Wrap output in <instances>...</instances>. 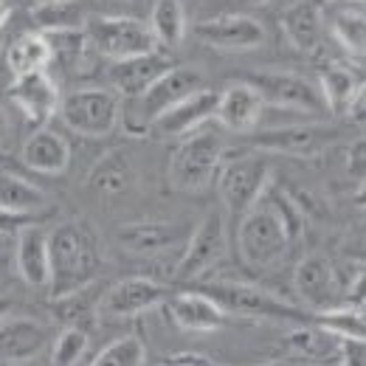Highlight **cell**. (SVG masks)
Listing matches in <instances>:
<instances>
[{
  "label": "cell",
  "instance_id": "36",
  "mask_svg": "<svg viewBox=\"0 0 366 366\" xmlns=\"http://www.w3.org/2000/svg\"><path fill=\"white\" fill-rule=\"evenodd\" d=\"M37 220H40V214H23V212H11V209L0 206V234H11L14 237L23 226L37 223Z\"/></svg>",
  "mask_w": 366,
  "mask_h": 366
},
{
  "label": "cell",
  "instance_id": "33",
  "mask_svg": "<svg viewBox=\"0 0 366 366\" xmlns=\"http://www.w3.org/2000/svg\"><path fill=\"white\" fill-rule=\"evenodd\" d=\"M147 361V347L138 335H122L113 344H107L91 366H144Z\"/></svg>",
  "mask_w": 366,
  "mask_h": 366
},
{
  "label": "cell",
  "instance_id": "29",
  "mask_svg": "<svg viewBox=\"0 0 366 366\" xmlns=\"http://www.w3.org/2000/svg\"><path fill=\"white\" fill-rule=\"evenodd\" d=\"M147 26H149L158 48H178L189 31L183 3L181 0H155Z\"/></svg>",
  "mask_w": 366,
  "mask_h": 366
},
{
  "label": "cell",
  "instance_id": "16",
  "mask_svg": "<svg viewBox=\"0 0 366 366\" xmlns=\"http://www.w3.org/2000/svg\"><path fill=\"white\" fill-rule=\"evenodd\" d=\"M293 287H296L299 299L307 305L310 313H324V310L335 307L338 305V293H341L332 262L327 257H321V254H310L296 265Z\"/></svg>",
  "mask_w": 366,
  "mask_h": 366
},
{
  "label": "cell",
  "instance_id": "25",
  "mask_svg": "<svg viewBox=\"0 0 366 366\" xmlns=\"http://www.w3.org/2000/svg\"><path fill=\"white\" fill-rule=\"evenodd\" d=\"M316 85H319L327 113H332V116H347L350 107L364 96V82L344 65L321 68Z\"/></svg>",
  "mask_w": 366,
  "mask_h": 366
},
{
  "label": "cell",
  "instance_id": "32",
  "mask_svg": "<svg viewBox=\"0 0 366 366\" xmlns=\"http://www.w3.org/2000/svg\"><path fill=\"white\" fill-rule=\"evenodd\" d=\"M330 34H332V40L344 48L350 56L364 59L366 20H364L361 6H358V9H344V11H338V14L332 17V23H330Z\"/></svg>",
  "mask_w": 366,
  "mask_h": 366
},
{
  "label": "cell",
  "instance_id": "1",
  "mask_svg": "<svg viewBox=\"0 0 366 366\" xmlns=\"http://www.w3.org/2000/svg\"><path fill=\"white\" fill-rule=\"evenodd\" d=\"M48 290L54 299L76 293L96 282L99 274V248L88 223L62 220L48 229Z\"/></svg>",
  "mask_w": 366,
  "mask_h": 366
},
{
  "label": "cell",
  "instance_id": "3",
  "mask_svg": "<svg viewBox=\"0 0 366 366\" xmlns=\"http://www.w3.org/2000/svg\"><path fill=\"white\" fill-rule=\"evenodd\" d=\"M206 85V76L192 65H172L167 74H161L152 85H147L141 93L122 102V122L130 136H144L149 127L183 96L194 93Z\"/></svg>",
  "mask_w": 366,
  "mask_h": 366
},
{
  "label": "cell",
  "instance_id": "19",
  "mask_svg": "<svg viewBox=\"0 0 366 366\" xmlns=\"http://www.w3.org/2000/svg\"><path fill=\"white\" fill-rule=\"evenodd\" d=\"M183 239H186V229L181 223H169V220H141V223H124L116 229V242L136 257H155Z\"/></svg>",
  "mask_w": 366,
  "mask_h": 366
},
{
  "label": "cell",
  "instance_id": "2",
  "mask_svg": "<svg viewBox=\"0 0 366 366\" xmlns=\"http://www.w3.org/2000/svg\"><path fill=\"white\" fill-rule=\"evenodd\" d=\"M290 245L293 237L265 194L237 217V251L248 268H274L287 257Z\"/></svg>",
  "mask_w": 366,
  "mask_h": 366
},
{
  "label": "cell",
  "instance_id": "20",
  "mask_svg": "<svg viewBox=\"0 0 366 366\" xmlns=\"http://www.w3.org/2000/svg\"><path fill=\"white\" fill-rule=\"evenodd\" d=\"M48 344V327L29 316H6L0 319V361L6 364H29Z\"/></svg>",
  "mask_w": 366,
  "mask_h": 366
},
{
  "label": "cell",
  "instance_id": "14",
  "mask_svg": "<svg viewBox=\"0 0 366 366\" xmlns=\"http://www.w3.org/2000/svg\"><path fill=\"white\" fill-rule=\"evenodd\" d=\"M9 99L34 127H43L56 116L62 93L48 71H34V74H23L11 79Z\"/></svg>",
  "mask_w": 366,
  "mask_h": 366
},
{
  "label": "cell",
  "instance_id": "35",
  "mask_svg": "<svg viewBox=\"0 0 366 366\" xmlns=\"http://www.w3.org/2000/svg\"><path fill=\"white\" fill-rule=\"evenodd\" d=\"M88 350V332L82 327H65L56 338H54V366H76V361H82Z\"/></svg>",
  "mask_w": 366,
  "mask_h": 366
},
{
  "label": "cell",
  "instance_id": "40",
  "mask_svg": "<svg viewBox=\"0 0 366 366\" xmlns=\"http://www.w3.org/2000/svg\"><path fill=\"white\" fill-rule=\"evenodd\" d=\"M11 310H14V302H11V299H6V296H0V319H6Z\"/></svg>",
  "mask_w": 366,
  "mask_h": 366
},
{
  "label": "cell",
  "instance_id": "18",
  "mask_svg": "<svg viewBox=\"0 0 366 366\" xmlns=\"http://www.w3.org/2000/svg\"><path fill=\"white\" fill-rule=\"evenodd\" d=\"M172 56L161 48L149 51V54H138V56H130V59H119L110 65V88L119 93L122 99H130L141 93L147 85H152L161 74H167L172 68Z\"/></svg>",
  "mask_w": 366,
  "mask_h": 366
},
{
  "label": "cell",
  "instance_id": "34",
  "mask_svg": "<svg viewBox=\"0 0 366 366\" xmlns=\"http://www.w3.org/2000/svg\"><path fill=\"white\" fill-rule=\"evenodd\" d=\"M34 20L40 23V31H46V29H65V26H85V14H82L76 0L40 3L34 9Z\"/></svg>",
  "mask_w": 366,
  "mask_h": 366
},
{
  "label": "cell",
  "instance_id": "8",
  "mask_svg": "<svg viewBox=\"0 0 366 366\" xmlns=\"http://www.w3.org/2000/svg\"><path fill=\"white\" fill-rule=\"evenodd\" d=\"M85 34L104 59L119 62L138 54L155 51L158 43L149 31V26L138 17H110V14H93L85 17Z\"/></svg>",
  "mask_w": 366,
  "mask_h": 366
},
{
  "label": "cell",
  "instance_id": "15",
  "mask_svg": "<svg viewBox=\"0 0 366 366\" xmlns=\"http://www.w3.org/2000/svg\"><path fill=\"white\" fill-rule=\"evenodd\" d=\"M338 136L335 127L327 124H293V127H276L265 130L259 136H251V144L259 152H279V155H296V158H310L330 147Z\"/></svg>",
  "mask_w": 366,
  "mask_h": 366
},
{
  "label": "cell",
  "instance_id": "28",
  "mask_svg": "<svg viewBox=\"0 0 366 366\" xmlns=\"http://www.w3.org/2000/svg\"><path fill=\"white\" fill-rule=\"evenodd\" d=\"M51 46V62L62 65L65 71H79L88 59L91 40L85 34V26H65V29H46L43 31Z\"/></svg>",
  "mask_w": 366,
  "mask_h": 366
},
{
  "label": "cell",
  "instance_id": "27",
  "mask_svg": "<svg viewBox=\"0 0 366 366\" xmlns=\"http://www.w3.org/2000/svg\"><path fill=\"white\" fill-rule=\"evenodd\" d=\"M133 178H136V172H133L130 155H124L122 149H113L93 167L91 189L102 197H119L130 189Z\"/></svg>",
  "mask_w": 366,
  "mask_h": 366
},
{
  "label": "cell",
  "instance_id": "22",
  "mask_svg": "<svg viewBox=\"0 0 366 366\" xmlns=\"http://www.w3.org/2000/svg\"><path fill=\"white\" fill-rule=\"evenodd\" d=\"M282 34L302 54H316L324 43V14L319 0H293L279 17Z\"/></svg>",
  "mask_w": 366,
  "mask_h": 366
},
{
  "label": "cell",
  "instance_id": "21",
  "mask_svg": "<svg viewBox=\"0 0 366 366\" xmlns=\"http://www.w3.org/2000/svg\"><path fill=\"white\" fill-rule=\"evenodd\" d=\"M14 268L29 287H48V229L43 220L29 223L14 234Z\"/></svg>",
  "mask_w": 366,
  "mask_h": 366
},
{
  "label": "cell",
  "instance_id": "5",
  "mask_svg": "<svg viewBox=\"0 0 366 366\" xmlns=\"http://www.w3.org/2000/svg\"><path fill=\"white\" fill-rule=\"evenodd\" d=\"M122 102L113 88H79L59 99L56 116L76 136L104 138L122 122Z\"/></svg>",
  "mask_w": 366,
  "mask_h": 366
},
{
  "label": "cell",
  "instance_id": "24",
  "mask_svg": "<svg viewBox=\"0 0 366 366\" xmlns=\"http://www.w3.org/2000/svg\"><path fill=\"white\" fill-rule=\"evenodd\" d=\"M169 313L172 321L189 330V332H214L220 327H226V310L206 296L203 290H186V293H175L169 296Z\"/></svg>",
  "mask_w": 366,
  "mask_h": 366
},
{
  "label": "cell",
  "instance_id": "31",
  "mask_svg": "<svg viewBox=\"0 0 366 366\" xmlns=\"http://www.w3.org/2000/svg\"><path fill=\"white\" fill-rule=\"evenodd\" d=\"M310 324L324 330L327 335L332 338H355V341H364L366 335V324H364V310L361 307H330L324 313H310Z\"/></svg>",
  "mask_w": 366,
  "mask_h": 366
},
{
  "label": "cell",
  "instance_id": "44",
  "mask_svg": "<svg viewBox=\"0 0 366 366\" xmlns=\"http://www.w3.org/2000/svg\"><path fill=\"white\" fill-rule=\"evenodd\" d=\"M116 3H127V0H116Z\"/></svg>",
  "mask_w": 366,
  "mask_h": 366
},
{
  "label": "cell",
  "instance_id": "41",
  "mask_svg": "<svg viewBox=\"0 0 366 366\" xmlns=\"http://www.w3.org/2000/svg\"><path fill=\"white\" fill-rule=\"evenodd\" d=\"M319 3H352V0H319ZM355 3H361V0H355Z\"/></svg>",
  "mask_w": 366,
  "mask_h": 366
},
{
  "label": "cell",
  "instance_id": "43",
  "mask_svg": "<svg viewBox=\"0 0 366 366\" xmlns=\"http://www.w3.org/2000/svg\"><path fill=\"white\" fill-rule=\"evenodd\" d=\"M242 3H268V0H242Z\"/></svg>",
  "mask_w": 366,
  "mask_h": 366
},
{
  "label": "cell",
  "instance_id": "9",
  "mask_svg": "<svg viewBox=\"0 0 366 366\" xmlns=\"http://www.w3.org/2000/svg\"><path fill=\"white\" fill-rule=\"evenodd\" d=\"M242 79H248L259 91L265 104L310 113V116H324L327 113L319 85L307 76H299V74H290V71H259V74H248Z\"/></svg>",
  "mask_w": 366,
  "mask_h": 366
},
{
  "label": "cell",
  "instance_id": "6",
  "mask_svg": "<svg viewBox=\"0 0 366 366\" xmlns=\"http://www.w3.org/2000/svg\"><path fill=\"white\" fill-rule=\"evenodd\" d=\"M206 296H212L226 313H242V316H254V319H282V321H302L310 324L307 310L279 299L274 293L257 287V285H245V282H209L200 287Z\"/></svg>",
  "mask_w": 366,
  "mask_h": 366
},
{
  "label": "cell",
  "instance_id": "13",
  "mask_svg": "<svg viewBox=\"0 0 366 366\" xmlns=\"http://www.w3.org/2000/svg\"><path fill=\"white\" fill-rule=\"evenodd\" d=\"M265 102L259 91L248 79H234L226 82L223 91H217V107H214V122L237 136H248L257 130L262 119Z\"/></svg>",
  "mask_w": 366,
  "mask_h": 366
},
{
  "label": "cell",
  "instance_id": "38",
  "mask_svg": "<svg viewBox=\"0 0 366 366\" xmlns=\"http://www.w3.org/2000/svg\"><path fill=\"white\" fill-rule=\"evenodd\" d=\"M9 133H11V122H9V113H6L3 107H0V147L6 144Z\"/></svg>",
  "mask_w": 366,
  "mask_h": 366
},
{
  "label": "cell",
  "instance_id": "11",
  "mask_svg": "<svg viewBox=\"0 0 366 366\" xmlns=\"http://www.w3.org/2000/svg\"><path fill=\"white\" fill-rule=\"evenodd\" d=\"M169 296H172V287H167L149 276H130L102 293L99 313L104 319H136L141 313H149V310L167 305Z\"/></svg>",
  "mask_w": 366,
  "mask_h": 366
},
{
  "label": "cell",
  "instance_id": "42",
  "mask_svg": "<svg viewBox=\"0 0 366 366\" xmlns=\"http://www.w3.org/2000/svg\"><path fill=\"white\" fill-rule=\"evenodd\" d=\"M40 3H65V0H37V6H40Z\"/></svg>",
  "mask_w": 366,
  "mask_h": 366
},
{
  "label": "cell",
  "instance_id": "7",
  "mask_svg": "<svg viewBox=\"0 0 366 366\" xmlns=\"http://www.w3.org/2000/svg\"><path fill=\"white\" fill-rule=\"evenodd\" d=\"M268 181H271V164L262 152H245L239 158L223 155V164L217 169L220 200L226 203V209L234 217L245 214L259 200Z\"/></svg>",
  "mask_w": 366,
  "mask_h": 366
},
{
  "label": "cell",
  "instance_id": "39",
  "mask_svg": "<svg viewBox=\"0 0 366 366\" xmlns=\"http://www.w3.org/2000/svg\"><path fill=\"white\" fill-rule=\"evenodd\" d=\"M11 20V3L9 0H0V29Z\"/></svg>",
  "mask_w": 366,
  "mask_h": 366
},
{
  "label": "cell",
  "instance_id": "17",
  "mask_svg": "<svg viewBox=\"0 0 366 366\" xmlns=\"http://www.w3.org/2000/svg\"><path fill=\"white\" fill-rule=\"evenodd\" d=\"M214 107H217V91L212 88H197L194 93L183 96L181 102H175L152 127L149 133L158 138H183L192 130L203 127L206 122L214 119Z\"/></svg>",
  "mask_w": 366,
  "mask_h": 366
},
{
  "label": "cell",
  "instance_id": "10",
  "mask_svg": "<svg viewBox=\"0 0 366 366\" xmlns=\"http://www.w3.org/2000/svg\"><path fill=\"white\" fill-rule=\"evenodd\" d=\"M194 40L206 48L229 51V54L257 51L265 43V26L251 14L226 11V14H214L194 23Z\"/></svg>",
  "mask_w": 366,
  "mask_h": 366
},
{
  "label": "cell",
  "instance_id": "23",
  "mask_svg": "<svg viewBox=\"0 0 366 366\" xmlns=\"http://www.w3.org/2000/svg\"><path fill=\"white\" fill-rule=\"evenodd\" d=\"M20 158L29 169L40 175H62L71 164V144L65 141V136L43 124V127H34L31 136L23 141Z\"/></svg>",
  "mask_w": 366,
  "mask_h": 366
},
{
  "label": "cell",
  "instance_id": "12",
  "mask_svg": "<svg viewBox=\"0 0 366 366\" xmlns=\"http://www.w3.org/2000/svg\"><path fill=\"white\" fill-rule=\"evenodd\" d=\"M223 257H226V220H223L220 212H209L197 223V229L189 234L175 276L183 279V282L200 279L209 268H214Z\"/></svg>",
  "mask_w": 366,
  "mask_h": 366
},
{
  "label": "cell",
  "instance_id": "30",
  "mask_svg": "<svg viewBox=\"0 0 366 366\" xmlns=\"http://www.w3.org/2000/svg\"><path fill=\"white\" fill-rule=\"evenodd\" d=\"M0 206L23 214H40L43 209H48V194L40 186L0 167Z\"/></svg>",
  "mask_w": 366,
  "mask_h": 366
},
{
  "label": "cell",
  "instance_id": "4",
  "mask_svg": "<svg viewBox=\"0 0 366 366\" xmlns=\"http://www.w3.org/2000/svg\"><path fill=\"white\" fill-rule=\"evenodd\" d=\"M226 147L223 138L214 130L197 127L189 136L181 138L178 149L169 161V183L178 192H203L217 178V169L223 164Z\"/></svg>",
  "mask_w": 366,
  "mask_h": 366
},
{
  "label": "cell",
  "instance_id": "26",
  "mask_svg": "<svg viewBox=\"0 0 366 366\" xmlns=\"http://www.w3.org/2000/svg\"><path fill=\"white\" fill-rule=\"evenodd\" d=\"M51 65V46L46 34L37 31H23L6 46V68L11 76L34 74V71H48Z\"/></svg>",
  "mask_w": 366,
  "mask_h": 366
},
{
  "label": "cell",
  "instance_id": "37",
  "mask_svg": "<svg viewBox=\"0 0 366 366\" xmlns=\"http://www.w3.org/2000/svg\"><path fill=\"white\" fill-rule=\"evenodd\" d=\"M169 366H212L206 358H169ZM271 366H296V364H271Z\"/></svg>",
  "mask_w": 366,
  "mask_h": 366
}]
</instances>
